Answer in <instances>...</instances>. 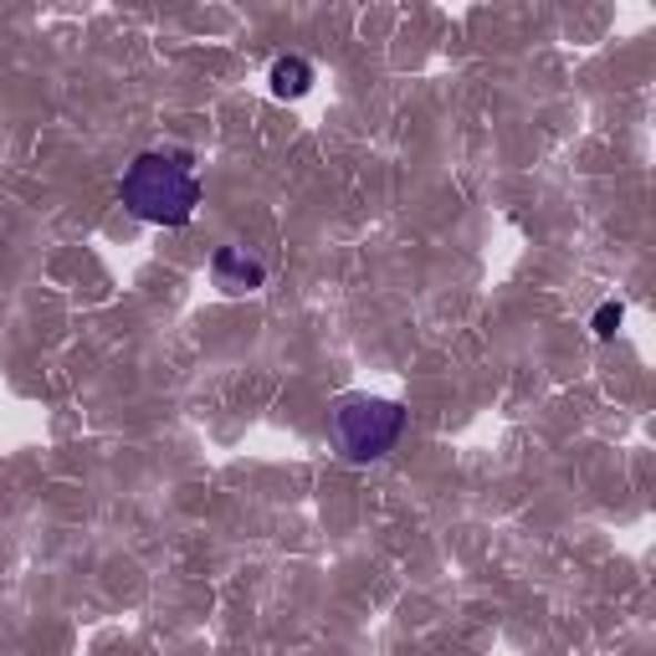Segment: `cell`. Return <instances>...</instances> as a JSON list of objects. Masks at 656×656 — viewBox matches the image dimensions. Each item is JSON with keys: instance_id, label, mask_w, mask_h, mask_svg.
<instances>
[{"instance_id": "3", "label": "cell", "mask_w": 656, "mask_h": 656, "mask_svg": "<svg viewBox=\"0 0 656 656\" xmlns=\"http://www.w3.org/2000/svg\"><path fill=\"white\" fill-rule=\"evenodd\" d=\"M211 277H215V287H221V293L246 297V293H256V287L268 282V268H262V262H256L246 246H215Z\"/></svg>"}, {"instance_id": "1", "label": "cell", "mask_w": 656, "mask_h": 656, "mask_svg": "<svg viewBox=\"0 0 656 656\" xmlns=\"http://www.w3.org/2000/svg\"><path fill=\"white\" fill-rule=\"evenodd\" d=\"M119 201L134 221H149V226H185L190 215H195V205H201V180H195L185 154H174V149H144L123 170Z\"/></svg>"}, {"instance_id": "5", "label": "cell", "mask_w": 656, "mask_h": 656, "mask_svg": "<svg viewBox=\"0 0 656 656\" xmlns=\"http://www.w3.org/2000/svg\"><path fill=\"white\" fill-rule=\"evenodd\" d=\"M620 319H626V309H620V303H601V309H595V334L610 339L620 329Z\"/></svg>"}, {"instance_id": "4", "label": "cell", "mask_w": 656, "mask_h": 656, "mask_svg": "<svg viewBox=\"0 0 656 656\" xmlns=\"http://www.w3.org/2000/svg\"><path fill=\"white\" fill-rule=\"evenodd\" d=\"M313 62L309 57H277L272 62V72H268V82H272V98H303L313 88Z\"/></svg>"}, {"instance_id": "2", "label": "cell", "mask_w": 656, "mask_h": 656, "mask_svg": "<svg viewBox=\"0 0 656 656\" xmlns=\"http://www.w3.org/2000/svg\"><path fill=\"white\" fill-rule=\"evenodd\" d=\"M405 431V405L380 401V395H344L334 411V436L344 446V456L354 462H375L390 446L401 442Z\"/></svg>"}]
</instances>
